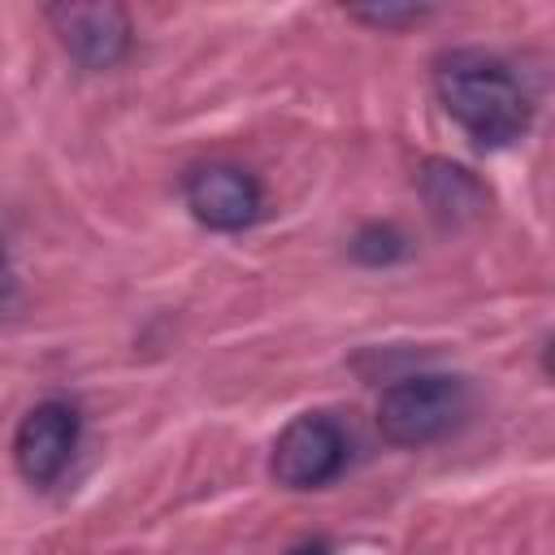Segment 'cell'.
<instances>
[{"label":"cell","instance_id":"3","mask_svg":"<svg viewBox=\"0 0 555 555\" xmlns=\"http://www.w3.org/2000/svg\"><path fill=\"white\" fill-rule=\"evenodd\" d=\"M347 468V434L325 412H299L273 442L269 473L286 490H321Z\"/></svg>","mask_w":555,"mask_h":555},{"label":"cell","instance_id":"2","mask_svg":"<svg viewBox=\"0 0 555 555\" xmlns=\"http://www.w3.org/2000/svg\"><path fill=\"white\" fill-rule=\"evenodd\" d=\"M473 390L455 373H412L377 395V434L390 447L421 451L451 438L468 416Z\"/></svg>","mask_w":555,"mask_h":555},{"label":"cell","instance_id":"11","mask_svg":"<svg viewBox=\"0 0 555 555\" xmlns=\"http://www.w3.org/2000/svg\"><path fill=\"white\" fill-rule=\"evenodd\" d=\"M286 555H330V542H321V538H308V542H299V546H291Z\"/></svg>","mask_w":555,"mask_h":555},{"label":"cell","instance_id":"1","mask_svg":"<svg viewBox=\"0 0 555 555\" xmlns=\"http://www.w3.org/2000/svg\"><path fill=\"white\" fill-rule=\"evenodd\" d=\"M434 91L447 117L477 147H507L529 134L533 100L507 61L481 48H455L434 61Z\"/></svg>","mask_w":555,"mask_h":555},{"label":"cell","instance_id":"6","mask_svg":"<svg viewBox=\"0 0 555 555\" xmlns=\"http://www.w3.org/2000/svg\"><path fill=\"white\" fill-rule=\"evenodd\" d=\"M48 22L61 39V48L82 69H113L130 52V13L113 0H69L52 4Z\"/></svg>","mask_w":555,"mask_h":555},{"label":"cell","instance_id":"10","mask_svg":"<svg viewBox=\"0 0 555 555\" xmlns=\"http://www.w3.org/2000/svg\"><path fill=\"white\" fill-rule=\"evenodd\" d=\"M17 308H22V282H17L13 256H9V247H4V238H0V321L17 317Z\"/></svg>","mask_w":555,"mask_h":555},{"label":"cell","instance_id":"8","mask_svg":"<svg viewBox=\"0 0 555 555\" xmlns=\"http://www.w3.org/2000/svg\"><path fill=\"white\" fill-rule=\"evenodd\" d=\"M351 256H356L360 264H369V269H386V264H395V260L408 256V238H403V230H395L390 221H369V225L356 230Z\"/></svg>","mask_w":555,"mask_h":555},{"label":"cell","instance_id":"5","mask_svg":"<svg viewBox=\"0 0 555 555\" xmlns=\"http://www.w3.org/2000/svg\"><path fill=\"white\" fill-rule=\"evenodd\" d=\"M78 438H82V416L69 399H43L35 403L22 421H17V434H13V464L17 473L30 481V486H52L74 451H78Z\"/></svg>","mask_w":555,"mask_h":555},{"label":"cell","instance_id":"4","mask_svg":"<svg viewBox=\"0 0 555 555\" xmlns=\"http://www.w3.org/2000/svg\"><path fill=\"white\" fill-rule=\"evenodd\" d=\"M182 199L199 225L221 230V234L251 230L264 217V186L247 169L225 165V160L195 165L182 182Z\"/></svg>","mask_w":555,"mask_h":555},{"label":"cell","instance_id":"7","mask_svg":"<svg viewBox=\"0 0 555 555\" xmlns=\"http://www.w3.org/2000/svg\"><path fill=\"white\" fill-rule=\"evenodd\" d=\"M421 195H425L434 221L438 225H451V230L481 221L486 208H490V191L477 182L473 169H464L455 160H425V169H421Z\"/></svg>","mask_w":555,"mask_h":555},{"label":"cell","instance_id":"9","mask_svg":"<svg viewBox=\"0 0 555 555\" xmlns=\"http://www.w3.org/2000/svg\"><path fill=\"white\" fill-rule=\"evenodd\" d=\"M356 22H369V26H382V30H399V26H416L429 17L425 4H373V9H351Z\"/></svg>","mask_w":555,"mask_h":555}]
</instances>
